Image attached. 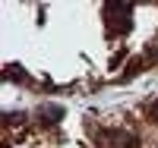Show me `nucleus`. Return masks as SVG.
<instances>
[{
  "label": "nucleus",
  "instance_id": "1",
  "mask_svg": "<svg viewBox=\"0 0 158 148\" xmlns=\"http://www.w3.org/2000/svg\"><path fill=\"white\" fill-rule=\"evenodd\" d=\"M38 126H57V120H63V107L57 104H41V107H35V114H29Z\"/></svg>",
  "mask_w": 158,
  "mask_h": 148
}]
</instances>
